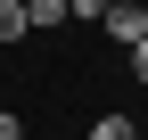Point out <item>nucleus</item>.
<instances>
[{"instance_id":"obj_1","label":"nucleus","mask_w":148,"mask_h":140,"mask_svg":"<svg viewBox=\"0 0 148 140\" xmlns=\"http://www.w3.org/2000/svg\"><path fill=\"white\" fill-rule=\"evenodd\" d=\"M99 25H107V33H115V41H132V49L148 41V8H140V0H115V8H107V16H99Z\"/></svg>"},{"instance_id":"obj_2","label":"nucleus","mask_w":148,"mask_h":140,"mask_svg":"<svg viewBox=\"0 0 148 140\" xmlns=\"http://www.w3.org/2000/svg\"><path fill=\"white\" fill-rule=\"evenodd\" d=\"M25 33H33V8L25 0H0V41H25Z\"/></svg>"},{"instance_id":"obj_3","label":"nucleus","mask_w":148,"mask_h":140,"mask_svg":"<svg viewBox=\"0 0 148 140\" xmlns=\"http://www.w3.org/2000/svg\"><path fill=\"white\" fill-rule=\"evenodd\" d=\"M25 8H33V33H49V25L74 16V0H25Z\"/></svg>"},{"instance_id":"obj_4","label":"nucleus","mask_w":148,"mask_h":140,"mask_svg":"<svg viewBox=\"0 0 148 140\" xmlns=\"http://www.w3.org/2000/svg\"><path fill=\"white\" fill-rule=\"evenodd\" d=\"M90 140H140V124H132V115H99V124H90Z\"/></svg>"},{"instance_id":"obj_5","label":"nucleus","mask_w":148,"mask_h":140,"mask_svg":"<svg viewBox=\"0 0 148 140\" xmlns=\"http://www.w3.org/2000/svg\"><path fill=\"white\" fill-rule=\"evenodd\" d=\"M107 8H115V0H74V16H107Z\"/></svg>"},{"instance_id":"obj_6","label":"nucleus","mask_w":148,"mask_h":140,"mask_svg":"<svg viewBox=\"0 0 148 140\" xmlns=\"http://www.w3.org/2000/svg\"><path fill=\"white\" fill-rule=\"evenodd\" d=\"M0 140H25V132H16V115H8V107H0Z\"/></svg>"},{"instance_id":"obj_7","label":"nucleus","mask_w":148,"mask_h":140,"mask_svg":"<svg viewBox=\"0 0 148 140\" xmlns=\"http://www.w3.org/2000/svg\"><path fill=\"white\" fill-rule=\"evenodd\" d=\"M132 74H140V82H148V41H140V49H132Z\"/></svg>"}]
</instances>
